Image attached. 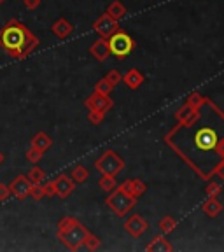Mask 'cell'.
Instances as JSON below:
<instances>
[{"label":"cell","mask_w":224,"mask_h":252,"mask_svg":"<svg viewBox=\"0 0 224 252\" xmlns=\"http://www.w3.org/2000/svg\"><path fill=\"white\" fill-rule=\"evenodd\" d=\"M147 252H172L173 251V247H172V244H170L168 240L165 238V235H158V236H154L153 240L147 244Z\"/></svg>","instance_id":"15"},{"label":"cell","mask_w":224,"mask_h":252,"mask_svg":"<svg viewBox=\"0 0 224 252\" xmlns=\"http://www.w3.org/2000/svg\"><path fill=\"white\" fill-rule=\"evenodd\" d=\"M32 182L28 181L27 175H16L14 179L9 184V189H11V194H14L18 200H25L28 196V191H30Z\"/></svg>","instance_id":"10"},{"label":"cell","mask_w":224,"mask_h":252,"mask_svg":"<svg viewBox=\"0 0 224 252\" xmlns=\"http://www.w3.org/2000/svg\"><path fill=\"white\" fill-rule=\"evenodd\" d=\"M42 188H44V194H46V198H51V196H55V194H56L53 181H49L47 184H42Z\"/></svg>","instance_id":"34"},{"label":"cell","mask_w":224,"mask_h":252,"mask_svg":"<svg viewBox=\"0 0 224 252\" xmlns=\"http://www.w3.org/2000/svg\"><path fill=\"white\" fill-rule=\"evenodd\" d=\"M51 32L58 37V39L65 40L72 35V32H74V25H72L68 20H65V18H60V20H56L55 23L51 25Z\"/></svg>","instance_id":"14"},{"label":"cell","mask_w":224,"mask_h":252,"mask_svg":"<svg viewBox=\"0 0 224 252\" xmlns=\"http://www.w3.org/2000/svg\"><path fill=\"white\" fill-rule=\"evenodd\" d=\"M90 55L93 56L96 62H105L110 56V47H109V40L98 37L93 44L90 46Z\"/></svg>","instance_id":"11"},{"label":"cell","mask_w":224,"mask_h":252,"mask_svg":"<svg viewBox=\"0 0 224 252\" xmlns=\"http://www.w3.org/2000/svg\"><path fill=\"white\" fill-rule=\"evenodd\" d=\"M88 235H90V231L81 220H77L72 216H67L60 220L58 235L56 236H58L60 244L65 245L68 251H79V249H83Z\"/></svg>","instance_id":"2"},{"label":"cell","mask_w":224,"mask_h":252,"mask_svg":"<svg viewBox=\"0 0 224 252\" xmlns=\"http://www.w3.org/2000/svg\"><path fill=\"white\" fill-rule=\"evenodd\" d=\"M123 83L130 88V90H137L144 83V75H142V72L138 68H130V70L123 75Z\"/></svg>","instance_id":"17"},{"label":"cell","mask_w":224,"mask_h":252,"mask_svg":"<svg viewBox=\"0 0 224 252\" xmlns=\"http://www.w3.org/2000/svg\"><path fill=\"white\" fill-rule=\"evenodd\" d=\"M88 177H90V172H88V168L84 165H75L70 170V179L75 184H83V182L88 181Z\"/></svg>","instance_id":"21"},{"label":"cell","mask_w":224,"mask_h":252,"mask_svg":"<svg viewBox=\"0 0 224 252\" xmlns=\"http://www.w3.org/2000/svg\"><path fill=\"white\" fill-rule=\"evenodd\" d=\"M214 173H217V175H219L221 179H224V159L219 163V165L216 166V172H214Z\"/></svg>","instance_id":"36"},{"label":"cell","mask_w":224,"mask_h":252,"mask_svg":"<svg viewBox=\"0 0 224 252\" xmlns=\"http://www.w3.org/2000/svg\"><path fill=\"white\" fill-rule=\"evenodd\" d=\"M32 146L35 147V149L42 151V153H46L47 149H51L53 138L46 131H39V133H35V137L32 138Z\"/></svg>","instance_id":"19"},{"label":"cell","mask_w":224,"mask_h":252,"mask_svg":"<svg viewBox=\"0 0 224 252\" xmlns=\"http://www.w3.org/2000/svg\"><path fill=\"white\" fill-rule=\"evenodd\" d=\"M175 118H177V121L181 123V125H191V123L198 119V109H193V107H189L188 103H186L184 107H181V109L177 110Z\"/></svg>","instance_id":"16"},{"label":"cell","mask_w":224,"mask_h":252,"mask_svg":"<svg viewBox=\"0 0 224 252\" xmlns=\"http://www.w3.org/2000/svg\"><path fill=\"white\" fill-rule=\"evenodd\" d=\"M123 228H125V231L130 236H133V238H140V236L149 229V222H147L142 216H138V214H133V216L126 217Z\"/></svg>","instance_id":"7"},{"label":"cell","mask_w":224,"mask_h":252,"mask_svg":"<svg viewBox=\"0 0 224 252\" xmlns=\"http://www.w3.org/2000/svg\"><path fill=\"white\" fill-rule=\"evenodd\" d=\"M4 159H5L4 153H2V151H0V165H2V163H4Z\"/></svg>","instance_id":"38"},{"label":"cell","mask_w":224,"mask_h":252,"mask_svg":"<svg viewBox=\"0 0 224 252\" xmlns=\"http://www.w3.org/2000/svg\"><path fill=\"white\" fill-rule=\"evenodd\" d=\"M107 14L110 16V18H114V20H123L126 14H128V11H126V7L123 5L121 0H112L110 2V5L107 7Z\"/></svg>","instance_id":"20"},{"label":"cell","mask_w":224,"mask_h":252,"mask_svg":"<svg viewBox=\"0 0 224 252\" xmlns=\"http://www.w3.org/2000/svg\"><path fill=\"white\" fill-rule=\"evenodd\" d=\"M4 2H5V0H0V4H4Z\"/></svg>","instance_id":"39"},{"label":"cell","mask_w":224,"mask_h":252,"mask_svg":"<svg viewBox=\"0 0 224 252\" xmlns=\"http://www.w3.org/2000/svg\"><path fill=\"white\" fill-rule=\"evenodd\" d=\"M217 153H219V156L221 158H223V159H224V140L223 142H221V144H217Z\"/></svg>","instance_id":"37"},{"label":"cell","mask_w":224,"mask_h":252,"mask_svg":"<svg viewBox=\"0 0 224 252\" xmlns=\"http://www.w3.org/2000/svg\"><path fill=\"white\" fill-rule=\"evenodd\" d=\"M27 177H28V181H30L32 184H42V182L46 181V172H44L40 166L33 165V168L28 170Z\"/></svg>","instance_id":"22"},{"label":"cell","mask_w":224,"mask_h":252,"mask_svg":"<svg viewBox=\"0 0 224 252\" xmlns=\"http://www.w3.org/2000/svg\"><path fill=\"white\" fill-rule=\"evenodd\" d=\"M194 140H196V146L203 151H210L217 146V135L209 128H203V130L198 131Z\"/></svg>","instance_id":"13"},{"label":"cell","mask_w":224,"mask_h":252,"mask_svg":"<svg viewBox=\"0 0 224 252\" xmlns=\"http://www.w3.org/2000/svg\"><path fill=\"white\" fill-rule=\"evenodd\" d=\"M93 30L98 33V37H103V39H109L112 33L119 30V21L114 20V18H110L109 14H102L98 20L93 23Z\"/></svg>","instance_id":"6"},{"label":"cell","mask_w":224,"mask_h":252,"mask_svg":"<svg viewBox=\"0 0 224 252\" xmlns=\"http://www.w3.org/2000/svg\"><path fill=\"white\" fill-rule=\"evenodd\" d=\"M28 196L32 198V200H42V198H46V194H44V188L42 184H32L30 186V191H28Z\"/></svg>","instance_id":"27"},{"label":"cell","mask_w":224,"mask_h":252,"mask_svg":"<svg viewBox=\"0 0 224 252\" xmlns=\"http://www.w3.org/2000/svg\"><path fill=\"white\" fill-rule=\"evenodd\" d=\"M221 191H223V188H221V184H216V182H209L205 186V194L207 196H219Z\"/></svg>","instance_id":"32"},{"label":"cell","mask_w":224,"mask_h":252,"mask_svg":"<svg viewBox=\"0 0 224 252\" xmlns=\"http://www.w3.org/2000/svg\"><path fill=\"white\" fill-rule=\"evenodd\" d=\"M23 5L28 11H35L37 7H40V0H23Z\"/></svg>","instance_id":"35"},{"label":"cell","mask_w":224,"mask_h":252,"mask_svg":"<svg viewBox=\"0 0 224 252\" xmlns=\"http://www.w3.org/2000/svg\"><path fill=\"white\" fill-rule=\"evenodd\" d=\"M105 81L110 84V86H118L119 83L123 81V75L119 70H116V68H112V70H109V74L105 75Z\"/></svg>","instance_id":"28"},{"label":"cell","mask_w":224,"mask_h":252,"mask_svg":"<svg viewBox=\"0 0 224 252\" xmlns=\"http://www.w3.org/2000/svg\"><path fill=\"white\" fill-rule=\"evenodd\" d=\"M9 196H11V189H9V186L4 184V182H0V203L9 200Z\"/></svg>","instance_id":"33"},{"label":"cell","mask_w":224,"mask_h":252,"mask_svg":"<svg viewBox=\"0 0 224 252\" xmlns=\"http://www.w3.org/2000/svg\"><path fill=\"white\" fill-rule=\"evenodd\" d=\"M84 105H86L88 110H100V112H109L112 107H114V102L110 100V94H102L95 91L93 94H90L86 100H84Z\"/></svg>","instance_id":"8"},{"label":"cell","mask_w":224,"mask_h":252,"mask_svg":"<svg viewBox=\"0 0 224 252\" xmlns=\"http://www.w3.org/2000/svg\"><path fill=\"white\" fill-rule=\"evenodd\" d=\"M105 205L114 212L116 217H126L133 210L135 205H137V198L125 193L123 189L116 188L114 191H110L109 196L105 198Z\"/></svg>","instance_id":"3"},{"label":"cell","mask_w":224,"mask_h":252,"mask_svg":"<svg viewBox=\"0 0 224 252\" xmlns=\"http://www.w3.org/2000/svg\"><path fill=\"white\" fill-rule=\"evenodd\" d=\"M105 119V112H100V110H88V121L91 125H100V123Z\"/></svg>","instance_id":"31"},{"label":"cell","mask_w":224,"mask_h":252,"mask_svg":"<svg viewBox=\"0 0 224 252\" xmlns=\"http://www.w3.org/2000/svg\"><path fill=\"white\" fill-rule=\"evenodd\" d=\"M25 156H27V159H28L30 163L37 165V163H39L40 159L44 158V153H42V151H39V149H35L33 146H30V149L27 151V154H25Z\"/></svg>","instance_id":"26"},{"label":"cell","mask_w":224,"mask_h":252,"mask_svg":"<svg viewBox=\"0 0 224 252\" xmlns=\"http://www.w3.org/2000/svg\"><path fill=\"white\" fill-rule=\"evenodd\" d=\"M39 46V37L33 35L27 25L11 20L0 30V47L14 60H25Z\"/></svg>","instance_id":"1"},{"label":"cell","mask_w":224,"mask_h":252,"mask_svg":"<svg viewBox=\"0 0 224 252\" xmlns=\"http://www.w3.org/2000/svg\"><path fill=\"white\" fill-rule=\"evenodd\" d=\"M126 163L114 149H107L105 153H102V156L95 161V170H98L102 175H118L125 170Z\"/></svg>","instance_id":"4"},{"label":"cell","mask_w":224,"mask_h":252,"mask_svg":"<svg viewBox=\"0 0 224 252\" xmlns=\"http://www.w3.org/2000/svg\"><path fill=\"white\" fill-rule=\"evenodd\" d=\"M100 245H102V240H100L98 236L93 235V233H90V235L86 236V240H84V249H88V251H98Z\"/></svg>","instance_id":"25"},{"label":"cell","mask_w":224,"mask_h":252,"mask_svg":"<svg viewBox=\"0 0 224 252\" xmlns=\"http://www.w3.org/2000/svg\"><path fill=\"white\" fill-rule=\"evenodd\" d=\"M175 226H177V220L173 219L172 216H165L163 219H160V222H158V228H160V231H161L163 235L172 233L173 229H175Z\"/></svg>","instance_id":"24"},{"label":"cell","mask_w":224,"mask_h":252,"mask_svg":"<svg viewBox=\"0 0 224 252\" xmlns=\"http://www.w3.org/2000/svg\"><path fill=\"white\" fill-rule=\"evenodd\" d=\"M186 103H188L189 107H193V109H200V107L205 103V98L198 93H191L188 96V102H186Z\"/></svg>","instance_id":"30"},{"label":"cell","mask_w":224,"mask_h":252,"mask_svg":"<svg viewBox=\"0 0 224 252\" xmlns=\"http://www.w3.org/2000/svg\"><path fill=\"white\" fill-rule=\"evenodd\" d=\"M119 189H123L125 193L131 194L135 198H140L147 191V184L140 179H126L125 182L119 184Z\"/></svg>","instance_id":"12"},{"label":"cell","mask_w":224,"mask_h":252,"mask_svg":"<svg viewBox=\"0 0 224 252\" xmlns=\"http://www.w3.org/2000/svg\"><path fill=\"white\" fill-rule=\"evenodd\" d=\"M107 40H109L110 55H114L118 60H125L135 49V40L121 28L116 33H112Z\"/></svg>","instance_id":"5"},{"label":"cell","mask_w":224,"mask_h":252,"mask_svg":"<svg viewBox=\"0 0 224 252\" xmlns=\"http://www.w3.org/2000/svg\"><path fill=\"white\" fill-rule=\"evenodd\" d=\"M98 188L105 193H110V191H114L118 188V181H116L114 175H102L98 181Z\"/></svg>","instance_id":"23"},{"label":"cell","mask_w":224,"mask_h":252,"mask_svg":"<svg viewBox=\"0 0 224 252\" xmlns=\"http://www.w3.org/2000/svg\"><path fill=\"white\" fill-rule=\"evenodd\" d=\"M53 184H55V191H56V196H60L62 200L68 198L72 194L75 188V182L70 179V175L67 173H58L55 179H53Z\"/></svg>","instance_id":"9"},{"label":"cell","mask_w":224,"mask_h":252,"mask_svg":"<svg viewBox=\"0 0 224 252\" xmlns=\"http://www.w3.org/2000/svg\"><path fill=\"white\" fill-rule=\"evenodd\" d=\"M201 210H203L205 216L217 217L223 212V203H221L217 196H209V200L203 201V205H201Z\"/></svg>","instance_id":"18"},{"label":"cell","mask_w":224,"mask_h":252,"mask_svg":"<svg viewBox=\"0 0 224 252\" xmlns=\"http://www.w3.org/2000/svg\"><path fill=\"white\" fill-rule=\"evenodd\" d=\"M112 90H114V86H110V84L105 81V77H103V79H100L98 83L95 84V91H96V93H102V94H110V93H112Z\"/></svg>","instance_id":"29"}]
</instances>
